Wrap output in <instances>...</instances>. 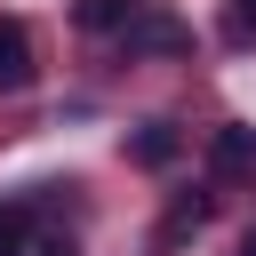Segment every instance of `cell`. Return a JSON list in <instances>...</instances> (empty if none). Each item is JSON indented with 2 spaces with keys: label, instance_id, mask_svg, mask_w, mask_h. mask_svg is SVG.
<instances>
[{
  "label": "cell",
  "instance_id": "7a4b0ae2",
  "mask_svg": "<svg viewBox=\"0 0 256 256\" xmlns=\"http://www.w3.org/2000/svg\"><path fill=\"white\" fill-rule=\"evenodd\" d=\"M144 8H152V0H80V8H72V24H80V32H96V40H128V24H136Z\"/></svg>",
  "mask_w": 256,
  "mask_h": 256
},
{
  "label": "cell",
  "instance_id": "9c48e42d",
  "mask_svg": "<svg viewBox=\"0 0 256 256\" xmlns=\"http://www.w3.org/2000/svg\"><path fill=\"white\" fill-rule=\"evenodd\" d=\"M32 256H80V240H72V232H40V240H32Z\"/></svg>",
  "mask_w": 256,
  "mask_h": 256
},
{
  "label": "cell",
  "instance_id": "3957f363",
  "mask_svg": "<svg viewBox=\"0 0 256 256\" xmlns=\"http://www.w3.org/2000/svg\"><path fill=\"white\" fill-rule=\"evenodd\" d=\"M200 224H208V192H184V200L160 216V232H152V256H176V248H184Z\"/></svg>",
  "mask_w": 256,
  "mask_h": 256
},
{
  "label": "cell",
  "instance_id": "8992f818",
  "mask_svg": "<svg viewBox=\"0 0 256 256\" xmlns=\"http://www.w3.org/2000/svg\"><path fill=\"white\" fill-rule=\"evenodd\" d=\"M32 240H40V200L32 192L0 200V256H32Z\"/></svg>",
  "mask_w": 256,
  "mask_h": 256
},
{
  "label": "cell",
  "instance_id": "30bf717a",
  "mask_svg": "<svg viewBox=\"0 0 256 256\" xmlns=\"http://www.w3.org/2000/svg\"><path fill=\"white\" fill-rule=\"evenodd\" d=\"M232 256H256V224H248V232H240V248H232Z\"/></svg>",
  "mask_w": 256,
  "mask_h": 256
},
{
  "label": "cell",
  "instance_id": "277c9868",
  "mask_svg": "<svg viewBox=\"0 0 256 256\" xmlns=\"http://www.w3.org/2000/svg\"><path fill=\"white\" fill-rule=\"evenodd\" d=\"M32 72H40V64H32V32H24L16 16H0V88L16 96V88H32Z\"/></svg>",
  "mask_w": 256,
  "mask_h": 256
},
{
  "label": "cell",
  "instance_id": "ba28073f",
  "mask_svg": "<svg viewBox=\"0 0 256 256\" xmlns=\"http://www.w3.org/2000/svg\"><path fill=\"white\" fill-rule=\"evenodd\" d=\"M224 40H256V0H232L224 8Z\"/></svg>",
  "mask_w": 256,
  "mask_h": 256
},
{
  "label": "cell",
  "instance_id": "52a82bcc",
  "mask_svg": "<svg viewBox=\"0 0 256 256\" xmlns=\"http://www.w3.org/2000/svg\"><path fill=\"white\" fill-rule=\"evenodd\" d=\"M128 152H136V160H144V168H168V160H176V128H168V120H144V128H136V144H128Z\"/></svg>",
  "mask_w": 256,
  "mask_h": 256
},
{
  "label": "cell",
  "instance_id": "5b68a950",
  "mask_svg": "<svg viewBox=\"0 0 256 256\" xmlns=\"http://www.w3.org/2000/svg\"><path fill=\"white\" fill-rule=\"evenodd\" d=\"M176 48H184V24H176V16L144 8V16L128 24V56H176Z\"/></svg>",
  "mask_w": 256,
  "mask_h": 256
},
{
  "label": "cell",
  "instance_id": "6da1fadb",
  "mask_svg": "<svg viewBox=\"0 0 256 256\" xmlns=\"http://www.w3.org/2000/svg\"><path fill=\"white\" fill-rule=\"evenodd\" d=\"M208 168H216L224 184H256V128H248V120H224V128L208 136Z\"/></svg>",
  "mask_w": 256,
  "mask_h": 256
}]
</instances>
